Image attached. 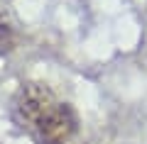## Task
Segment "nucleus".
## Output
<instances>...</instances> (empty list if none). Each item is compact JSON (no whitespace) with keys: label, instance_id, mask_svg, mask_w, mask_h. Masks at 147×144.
<instances>
[{"label":"nucleus","instance_id":"3","mask_svg":"<svg viewBox=\"0 0 147 144\" xmlns=\"http://www.w3.org/2000/svg\"><path fill=\"white\" fill-rule=\"evenodd\" d=\"M12 44H15V37H12L10 25L0 22V52H7V49H12Z\"/></svg>","mask_w":147,"mask_h":144},{"label":"nucleus","instance_id":"1","mask_svg":"<svg viewBox=\"0 0 147 144\" xmlns=\"http://www.w3.org/2000/svg\"><path fill=\"white\" fill-rule=\"evenodd\" d=\"M57 103H59L57 95L44 83H27V86L20 88V93H17V98H15V113L27 127L34 129V125Z\"/></svg>","mask_w":147,"mask_h":144},{"label":"nucleus","instance_id":"2","mask_svg":"<svg viewBox=\"0 0 147 144\" xmlns=\"http://www.w3.org/2000/svg\"><path fill=\"white\" fill-rule=\"evenodd\" d=\"M76 127H79L76 113L66 103H57L34 125V132L44 144H66L76 134Z\"/></svg>","mask_w":147,"mask_h":144}]
</instances>
